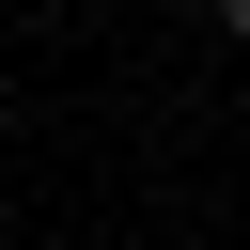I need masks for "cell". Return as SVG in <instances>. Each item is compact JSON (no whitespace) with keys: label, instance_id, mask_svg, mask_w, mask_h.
<instances>
[{"label":"cell","instance_id":"6da1fadb","mask_svg":"<svg viewBox=\"0 0 250 250\" xmlns=\"http://www.w3.org/2000/svg\"><path fill=\"white\" fill-rule=\"evenodd\" d=\"M219 16H234V31H250V0H219Z\"/></svg>","mask_w":250,"mask_h":250}]
</instances>
